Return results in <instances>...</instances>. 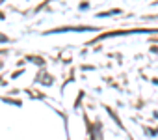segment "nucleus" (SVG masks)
<instances>
[{
    "label": "nucleus",
    "instance_id": "nucleus-1",
    "mask_svg": "<svg viewBox=\"0 0 158 140\" xmlns=\"http://www.w3.org/2000/svg\"><path fill=\"white\" fill-rule=\"evenodd\" d=\"M0 41H8V37L6 36H0Z\"/></svg>",
    "mask_w": 158,
    "mask_h": 140
}]
</instances>
